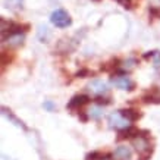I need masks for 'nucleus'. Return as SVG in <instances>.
Masks as SVG:
<instances>
[{"mask_svg":"<svg viewBox=\"0 0 160 160\" xmlns=\"http://www.w3.org/2000/svg\"><path fill=\"white\" fill-rule=\"evenodd\" d=\"M153 151H154V147H150L142 153H138V160H150L151 156H153Z\"/></svg>","mask_w":160,"mask_h":160,"instance_id":"19","label":"nucleus"},{"mask_svg":"<svg viewBox=\"0 0 160 160\" xmlns=\"http://www.w3.org/2000/svg\"><path fill=\"white\" fill-rule=\"evenodd\" d=\"M50 22L56 28H68L72 24V18L65 9H56L50 15Z\"/></svg>","mask_w":160,"mask_h":160,"instance_id":"3","label":"nucleus"},{"mask_svg":"<svg viewBox=\"0 0 160 160\" xmlns=\"http://www.w3.org/2000/svg\"><path fill=\"white\" fill-rule=\"evenodd\" d=\"M123 115V118H126L128 121L131 122H137L138 119H141V116H142V113H141L138 109H134V107H126V109H121L119 110Z\"/></svg>","mask_w":160,"mask_h":160,"instance_id":"11","label":"nucleus"},{"mask_svg":"<svg viewBox=\"0 0 160 160\" xmlns=\"http://www.w3.org/2000/svg\"><path fill=\"white\" fill-rule=\"evenodd\" d=\"M5 6H6V9L13 10V12H18V10L22 9V6H24V0H5Z\"/></svg>","mask_w":160,"mask_h":160,"instance_id":"15","label":"nucleus"},{"mask_svg":"<svg viewBox=\"0 0 160 160\" xmlns=\"http://www.w3.org/2000/svg\"><path fill=\"white\" fill-rule=\"evenodd\" d=\"M112 154H113V160H131L132 150L126 146H119L115 148Z\"/></svg>","mask_w":160,"mask_h":160,"instance_id":"10","label":"nucleus"},{"mask_svg":"<svg viewBox=\"0 0 160 160\" xmlns=\"http://www.w3.org/2000/svg\"><path fill=\"white\" fill-rule=\"evenodd\" d=\"M150 13L153 18H160V9L157 8H150Z\"/></svg>","mask_w":160,"mask_h":160,"instance_id":"24","label":"nucleus"},{"mask_svg":"<svg viewBox=\"0 0 160 160\" xmlns=\"http://www.w3.org/2000/svg\"><path fill=\"white\" fill-rule=\"evenodd\" d=\"M50 37V32H49V28L47 27H40L38 29V38L41 40V41H47V38Z\"/></svg>","mask_w":160,"mask_h":160,"instance_id":"20","label":"nucleus"},{"mask_svg":"<svg viewBox=\"0 0 160 160\" xmlns=\"http://www.w3.org/2000/svg\"><path fill=\"white\" fill-rule=\"evenodd\" d=\"M150 135H151V132L147 131V129H140V128H137V126H134V125H128L118 131L116 140L118 141L135 140L138 137H147V138H150Z\"/></svg>","mask_w":160,"mask_h":160,"instance_id":"2","label":"nucleus"},{"mask_svg":"<svg viewBox=\"0 0 160 160\" xmlns=\"http://www.w3.org/2000/svg\"><path fill=\"white\" fill-rule=\"evenodd\" d=\"M141 102L146 104H160V90L157 87H153L141 97Z\"/></svg>","mask_w":160,"mask_h":160,"instance_id":"9","label":"nucleus"},{"mask_svg":"<svg viewBox=\"0 0 160 160\" xmlns=\"http://www.w3.org/2000/svg\"><path fill=\"white\" fill-rule=\"evenodd\" d=\"M43 107H44V110H47V112H54L56 110V104H54L52 100H46V102L43 103Z\"/></svg>","mask_w":160,"mask_h":160,"instance_id":"22","label":"nucleus"},{"mask_svg":"<svg viewBox=\"0 0 160 160\" xmlns=\"http://www.w3.org/2000/svg\"><path fill=\"white\" fill-rule=\"evenodd\" d=\"M94 2H98V0H94Z\"/></svg>","mask_w":160,"mask_h":160,"instance_id":"25","label":"nucleus"},{"mask_svg":"<svg viewBox=\"0 0 160 160\" xmlns=\"http://www.w3.org/2000/svg\"><path fill=\"white\" fill-rule=\"evenodd\" d=\"M122 66V60L121 59H118V58H115V59H112L110 62H107V63H104V65H102V71L103 72H110V73H113L116 69H119Z\"/></svg>","mask_w":160,"mask_h":160,"instance_id":"12","label":"nucleus"},{"mask_svg":"<svg viewBox=\"0 0 160 160\" xmlns=\"http://www.w3.org/2000/svg\"><path fill=\"white\" fill-rule=\"evenodd\" d=\"M2 115L8 119V121L10 122V123H13L16 128H21L22 131H28V126L25 125L24 122L21 121L18 116H15L13 115V112L10 110V109H8V107H5V106H2Z\"/></svg>","mask_w":160,"mask_h":160,"instance_id":"7","label":"nucleus"},{"mask_svg":"<svg viewBox=\"0 0 160 160\" xmlns=\"http://www.w3.org/2000/svg\"><path fill=\"white\" fill-rule=\"evenodd\" d=\"M110 81L116 88L123 90V91H132V90L135 88V82L128 77V73H122V75H112Z\"/></svg>","mask_w":160,"mask_h":160,"instance_id":"4","label":"nucleus"},{"mask_svg":"<svg viewBox=\"0 0 160 160\" xmlns=\"http://www.w3.org/2000/svg\"><path fill=\"white\" fill-rule=\"evenodd\" d=\"M116 2L125 9H131L132 8V0H116Z\"/></svg>","mask_w":160,"mask_h":160,"instance_id":"23","label":"nucleus"},{"mask_svg":"<svg viewBox=\"0 0 160 160\" xmlns=\"http://www.w3.org/2000/svg\"><path fill=\"white\" fill-rule=\"evenodd\" d=\"M25 40V34H15L12 37H9L8 40H5L3 43L9 44V47H18V46H22Z\"/></svg>","mask_w":160,"mask_h":160,"instance_id":"14","label":"nucleus"},{"mask_svg":"<svg viewBox=\"0 0 160 160\" xmlns=\"http://www.w3.org/2000/svg\"><path fill=\"white\" fill-rule=\"evenodd\" d=\"M77 112H78V118H79V121L84 122V123H85V122H88V119H91L88 112L82 110V109H79V110H77Z\"/></svg>","mask_w":160,"mask_h":160,"instance_id":"21","label":"nucleus"},{"mask_svg":"<svg viewBox=\"0 0 160 160\" xmlns=\"http://www.w3.org/2000/svg\"><path fill=\"white\" fill-rule=\"evenodd\" d=\"M88 113H90V118H91V119H94V121H100V119L103 118V109L100 106L92 107Z\"/></svg>","mask_w":160,"mask_h":160,"instance_id":"16","label":"nucleus"},{"mask_svg":"<svg viewBox=\"0 0 160 160\" xmlns=\"http://www.w3.org/2000/svg\"><path fill=\"white\" fill-rule=\"evenodd\" d=\"M92 75H94V72H92L91 69L81 68L77 73H75V78H88V77H92Z\"/></svg>","mask_w":160,"mask_h":160,"instance_id":"18","label":"nucleus"},{"mask_svg":"<svg viewBox=\"0 0 160 160\" xmlns=\"http://www.w3.org/2000/svg\"><path fill=\"white\" fill-rule=\"evenodd\" d=\"M107 123H109V128H112V129H122V128H125V126H128V123H131V122L128 121L126 118H123V115H122L121 112H113L110 116H109V119H107Z\"/></svg>","mask_w":160,"mask_h":160,"instance_id":"5","label":"nucleus"},{"mask_svg":"<svg viewBox=\"0 0 160 160\" xmlns=\"http://www.w3.org/2000/svg\"><path fill=\"white\" fill-rule=\"evenodd\" d=\"M90 102H91L90 96H87V94H77V96H73L69 100V103L66 104V109L68 110H79V109H82Z\"/></svg>","mask_w":160,"mask_h":160,"instance_id":"6","label":"nucleus"},{"mask_svg":"<svg viewBox=\"0 0 160 160\" xmlns=\"http://www.w3.org/2000/svg\"><path fill=\"white\" fill-rule=\"evenodd\" d=\"M87 88L96 96H102V94H106L109 91V85L103 79H92L91 82L87 85Z\"/></svg>","mask_w":160,"mask_h":160,"instance_id":"8","label":"nucleus"},{"mask_svg":"<svg viewBox=\"0 0 160 160\" xmlns=\"http://www.w3.org/2000/svg\"><path fill=\"white\" fill-rule=\"evenodd\" d=\"M0 24H2L0 28H2V40H3V41L15 34H25L29 29V25L13 22V21H6L5 18L0 19Z\"/></svg>","mask_w":160,"mask_h":160,"instance_id":"1","label":"nucleus"},{"mask_svg":"<svg viewBox=\"0 0 160 160\" xmlns=\"http://www.w3.org/2000/svg\"><path fill=\"white\" fill-rule=\"evenodd\" d=\"M112 157H113V154L102 153V151H98V150H94L85 156V160H110Z\"/></svg>","mask_w":160,"mask_h":160,"instance_id":"13","label":"nucleus"},{"mask_svg":"<svg viewBox=\"0 0 160 160\" xmlns=\"http://www.w3.org/2000/svg\"><path fill=\"white\" fill-rule=\"evenodd\" d=\"M94 102L97 103L98 106H109V104L112 103V98L110 97H104V94H102V96H96Z\"/></svg>","mask_w":160,"mask_h":160,"instance_id":"17","label":"nucleus"}]
</instances>
